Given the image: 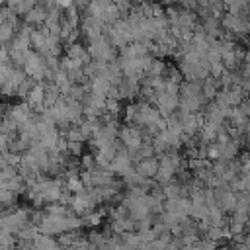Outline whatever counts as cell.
<instances>
[{
    "label": "cell",
    "mask_w": 250,
    "mask_h": 250,
    "mask_svg": "<svg viewBox=\"0 0 250 250\" xmlns=\"http://www.w3.org/2000/svg\"><path fill=\"white\" fill-rule=\"evenodd\" d=\"M43 8H33L31 12H29V20H33V21H41L43 20Z\"/></svg>",
    "instance_id": "1"
},
{
    "label": "cell",
    "mask_w": 250,
    "mask_h": 250,
    "mask_svg": "<svg viewBox=\"0 0 250 250\" xmlns=\"http://www.w3.org/2000/svg\"><path fill=\"white\" fill-rule=\"evenodd\" d=\"M57 4L62 6V8H68V6L72 4V0H57Z\"/></svg>",
    "instance_id": "2"
}]
</instances>
